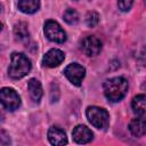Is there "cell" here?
Listing matches in <instances>:
<instances>
[{
  "mask_svg": "<svg viewBox=\"0 0 146 146\" xmlns=\"http://www.w3.org/2000/svg\"><path fill=\"white\" fill-rule=\"evenodd\" d=\"M128 87V81L124 78L115 76L104 82V94L110 102L116 103L125 96Z\"/></svg>",
  "mask_w": 146,
  "mask_h": 146,
  "instance_id": "6da1fadb",
  "label": "cell"
},
{
  "mask_svg": "<svg viewBox=\"0 0 146 146\" xmlns=\"http://www.w3.org/2000/svg\"><path fill=\"white\" fill-rule=\"evenodd\" d=\"M31 70V62L30 59L21 52H13L11 60L8 68V73L13 79H21L25 76Z\"/></svg>",
  "mask_w": 146,
  "mask_h": 146,
  "instance_id": "7a4b0ae2",
  "label": "cell"
},
{
  "mask_svg": "<svg viewBox=\"0 0 146 146\" xmlns=\"http://www.w3.org/2000/svg\"><path fill=\"white\" fill-rule=\"evenodd\" d=\"M86 115L89 122L97 129H106L110 123V115L106 110L98 106H90L87 108Z\"/></svg>",
  "mask_w": 146,
  "mask_h": 146,
  "instance_id": "3957f363",
  "label": "cell"
},
{
  "mask_svg": "<svg viewBox=\"0 0 146 146\" xmlns=\"http://www.w3.org/2000/svg\"><path fill=\"white\" fill-rule=\"evenodd\" d=\"M0 103L8 111H15L21 105V98L18 94L11 88L0 89Z\"/></svg>",
  "mask_w": 146,
  "mask_h": 146,
  "instance_id": "277c9868",
  "label": "cell"
},
{
  "mask_svg": "<svg viewBox=\"0 0 146 146\" xmlns=\"http://www.w3.org/2000/svg\"><path fill=\"white\" fill-rule=\"evenodd\" d=\"M44 34L46 36L54 42L63 43L66 40V33L60 27V25L55 21H47L44 24Z\"/></svg>",
  "mask_w": 146,
  "mask_h": 146,
  "instance_id": "5b68a950",
  "label": "cell"
},
{
  "mask_svg": "<svg viewBox=\"0 0 146 146\" xmlns=\"http://www.w3.org/2000/svg\"><path fill=\"white\" fill-rule=\"evenodd\" d=\"M64 74L70 80V82H72L74 86H80L83 78H84L86 70L80 64L72 63V64L66 66V68L64 70Z\"/></svg>",
  "mask_w": 146,
  "mask_h": 146,
  "instance_id": "8992f818",
  "label": "cell"
},
{
  "mask_svg": "<svg viewBox=\"0 0 146 146\" xmlns=\"http://www.w3.org/2000/svg\"><path fill=\"white\" fill-rule=\"evenodd\" d=\"M81 49L87 56H97L102 50V41L95 35H88L82 40Z\"/></svg>",
  "mask_w": 146,
  "mask_h": 146,
  "instance_id": "52a82bcc",
  "label": "cell"
},
{
  "mask_svg": "<svg viewBox=\"0 0 146 146\" xmlns=\"http://www.w3.org/2000/svg\"><path fill=\"white\" fill-rule=\"evenodd\" d=\"M65 58V55L59 49H51L49 50L42 58V63L44 66L48 67H56L58 66Z\"/></svg>",
  "mask_w": 146,
  "mask_h": 146,
  "instance_id": "ba28073f",
  "label": "cell"
},
{
  "mask_svg": "<svg viewBox=\"0 0 146 146\" xmlns=\"http://www.w3.org/2000/svg\"><path fill=\"white\" fill-rule=\"evenodd\" d=\"M73 139L75 143L78 144H87L92 139V132L89 128H87L86 125H76L72 132Z\"/></svg>",
  "mask_w": 146,
  "mask_h": 146,
  "instance_id": "9c48e42d",
  "label": "cell"
},
{
  "mask_svg": "<svg viewBox=\"0 0 146 146\" xmlns=\"http://www.w3.org/2000/svg\"><path fill=\"white\" fill-rule=\"evenodd\" d=\"M48 139H49L50 144L57 145V146L67 144V137H66L65 132L57 127H51L48 130Z\"/></svg>",
  "mask_w": 146,
  "mask_h": 146,
  "instance_id": "30bf717a",
  "label": "cell"
},
{
  "mask_svg": "<svg viewBox=\"0 0 146 146\" xmlns=\"http://www.w3.org/2000/svg\"><path fill=\"white\" fill-rule=\"evenodd\" d=\"M14 35L16 41L26 44L29 42L30 39V33H29V29H27V24L24 22H19L15 25L14 27Z\"/></svg>",
  "mask_w": 146,
  "mask_h": 146,
  "instance_id": "8fae6325",
  "label": "cell"
},
{
  "mask_svg": "<svg viewBox=\"0 0 146 146\" xmlns=\"http://www.w3.org/2000/svg\"><path fill=\"white\" fill-rule=\"evenodd\" d=\"M129 130L135 137H141L146 132V122L144 116H138L133 119L129 124Z\"/></svg>",
  "mask_w": 146,
  "mask_h": 146,
  "instance_id": "7c38bea8",
  "label": "cell"
},
{
  "mask_svg": "<svg viewBox=\"0 0 146 146\" xmlns=\"http://www.w3.org/2000/svg\"><path fill=\"white\" fill-rule=\"evenodd\" d=\"M27 88H29V92L30 96L32 98V100L39 103L41 97H42V87L41 83L36 80V79H31L27 82Z\"/></svg>",
  "mask_w": 146,
  "mask_h": 146,
  "instance_id": "4fadbf2b",
  "label": "cell"
},
{
  "mask_svg": "<svg viewBox=\"0 0 146 146\" xmlns=\"http://www.w3.org/2000/svg\"><path fill=\"white\" fill-rule=\"evenodd\" d=\"M132 110L138 116H144L146 112V97L145 95H137L132 99Z\"/></svg>",
  "mask_w": 146,
  "mask_h": 146,
  "instance_id": "5bb4252c",
  "label": "cell"
},
{
  "mask_svg": "<svg viewBox=\"0 0 146 146\" xmlns=\"http://www.w3.org/2000/svg\"><path fill=\"white\" fill-rule=\"evenodd\" d=\"M40 7V0H19L18 9L25 14H33Z\"/></svg>",
  "mask_w": 146,
  "mask_h": 146,
  "instance_id": "9a60e30c",
  "label": "cell"
},
{
  "mask_svg": "<svg viewBox=\"0 0 146 146\" xmlns=\"http://www.w3.org/2000/svg\"><path fill=\"white\" fill-rule=\"evenodd\" d=\"M64 21L70 24V25H74L79 22V15L76 13V10L74 9H67L64 13Z\"/></svg>",
  "mask_w": 146,
  "mask_h": 146,
  "instance_id": "2e32d148",
  "label": "cell"
},
{
  "mask_svg": "<svg viewBox=\"0 0 146 146\" xmlns=\"http://www.w3.org/2000/svg\"><path fill=\"white\" fill-rule=\"evenodd\" d=\"M99 22V15L96 11H89L86 16V23L89 27H94Z\"/></svg>",
  "mask_w": 146,
  "mask_h": 146,
  "instance_id": "e0dca14e",
  "label": "cell"
},
{
  "mask_svg": "<svg viewBox=\"0 0 146 146\" xmlns=\"http://www.w3.org/2000/svg\"><path fill=\"white\" fill-rule=\"evenodd\" d=\"M135 0H117V6L119 9H121L122 11H127L131 8L132 3Z\"/></svg>",
  "mask_w": 146,
  "mask_h": 146,
  "instance_id": "ac0fdd59",
  "label": "cell"
},
{
  "mask_svg": "<svg viewBox=\"0 0 146 146\" xmlns=\"http://www.w3.org/2000/svg\"><path fill=\"white\" fill-rule=\"evenodd\" d=\"M1 27H2V25H1V23H0V30H1Z\"/></svg>",
  "mask_w": 146,
  "mask_h": 146,
  "instance_id": "d6986e66",
  "label": "cell"
},
{
  "mask_svg": "<svg viewBox=\"0 0 146 146\" xmlns=\"http://www.w3.org/2000/svg\"><path fill=\"white\" fill-rule=\"evenodd\" d=\"M0 10H1V6H0Z\"/></svg>",
  "mask_w": 146,
  "mask_h": 146,
  "instance_id": "ffe728a7",
  "label": "cell"
}]
</instances>
